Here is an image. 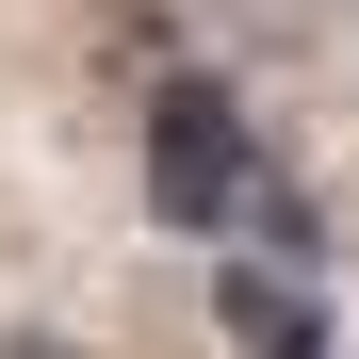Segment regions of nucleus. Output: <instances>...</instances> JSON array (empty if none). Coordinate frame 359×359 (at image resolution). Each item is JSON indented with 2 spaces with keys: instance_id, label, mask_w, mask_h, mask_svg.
I'll return each mask as SVG.
<instances>
[{
  "instance_id": "nucleus-1",
  "label": "nucleus",
  "mask_w": 359,
  "mask_h": 359,
  "mask_svg": "<svg viewBox=\"0 0 359 359\" xmlns=\"http://www.w3.org/2000/svg\"><path fill=\"white\" fill-rule=\"evenodd\" d=\"M131 180H147V229L229 245V229H245V196L278 180L245 82H229V66H163V82H147V114H131Z\"/></svg>"
},
{
  "instance_id": "nucleus-3",
  "label": "nucleus",
  "mask_w": 359,
  "mask_h": 359,
  "mask_svg": "<svg viewBox=\"0 0 359 359\" xmlns=\"http://www.w3.org/2000/svg\"><path fill=\"white\" fill-rule=\"evenodd\" d=\"M229 245H278V262H343V245H327V196H311L294 163H278L262 196H245V229H229Z\"/></svg>"
},
{
  "instance_id": "nucleus-5",
  "label": "nucleus",
  "mask_w": 359,
  "mask_h": 359,
  "mask_svg": "<svg viewBox=\"0 0 359 359\" xmlns=\"http://www.w3.org/2000/svg\"><path fill=\"white\" fill-rule=\"evenodd\" d=\"M278 17H294V33H311V17H327V0H278Z\"/></svg>"
},
{
  "instance_id": "nucleus-4",
  "label": "nucleus",
  "mask_w": 359,
  "mask_h": 359,
  "mask_svg": "<svg viewBox=\"0 0 359 359\" xmlns=\"http://www.w3.org/2000/svg\"><path fill=\"white\" fill-rule=\"evenodd\" d=\"M0 359H98V343H49V327H0Z\"/></svg>"
},
{
  "instance_id": "nucleus-2",
  "label": "nucleus",
  "mask_w": 359,
  "mask_h": 359,
  "mask_svg": "<svg viewBox=\"0 0 359 359\" xmlns=\"http://www.w3.org/2000/svg\"><path fill=\"white\" fill-rule=\"evenodd\" d=\"M196 294H212V343H229V359H343V294H327V262L212 245Z\"/></svg>"
}]
</instances>
